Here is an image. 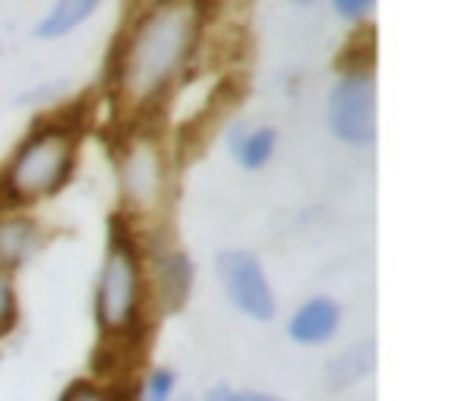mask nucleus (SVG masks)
Wrapping results in <instances>:
<instances>
[{
    "label": "nucleus",
    "mask_w": 461,
    "mask_h": 401,
    "mask_svg": "<svg viewBox=\"0 0 461 401\" xmlns=\"http://www.w3.org/2000/svg\"><path fill=\"white\" fill-rule=\"evenodd\" d=\"M196 29L199 7L193 4H161L149 10V16L133 26L130 41L117 45V58L111 60L121 89L133 102L158 96L196 45Z\"/></svg>",
    "instance_id": "obj_1"
},
{
    "label": "nucleus",
    "mask_w": 461,
    "mask_h": 401,
    "mask_svg": "<svg viewBox=\"0 0 461 401\" xmlns=\"http://www.w3.org/2000/svg\"><path fill=\"white\" fill-rule=\"evenodd\" d=\"M73 165V140L67 130L51 127L29 136L26 146L16 152L10 165L7 184L20 199H35L54 193L67 180Z\"/></svg>",
    "instance_id": "obj_2"
},
{
    "label": "nucleus",
    "mask_w": 461,
    "mask_h": 401,
    "mask_svg": "<svg viewBox=\"0 0 461 401\" xmlns=\"http://www.w3.org/2000/svg\"><path fill=\"white\" fill-rule=\"evenodd\" d=\"M136 306H140V262H136L133 247L114 228V241H111L102 281H98V319L104 332L121 335L133 329Z\"/></svg>",
    "instance_id": "obj_3"
},
{
    "label": "nucleus",
    "mask_w": 461,
    "mask_h": 401,
    "mask_svg": "<svg viewBox=\"0 0 461 401\" xmlns=\"http://www.w3.org/2000/svg\"><path fill=\"white\" fill-rule=\"evenodd\" d=\"M329 127L348 146H366L376 133V86L370 73H351L329 96Z\"/></svg>",
    "instance_id": "obj_4"
},
{
    "label": "nucleus",
    "mask_w": 461,
    "mask_h": 401,
    "mask_svg": "<svg viewBox=\"0 0 461 401\" xmlns=\"http://www.w3.org/2000/svg\"><path fill=\"white\" fill-rule=\"evenodd\" d=\"M218 278H221L230 304L238 306L240 313L259 319V323H269L276 316V300H272L269 281H266L263 266H259L253 253H244V250L221 253L218 256Z\"/></svg>",
    "instance_id": "obj_5"
},
{
    "label": "nucleus",
    "mask_w": 461,
    "mask_h": 401,
    "mask_svg": "<svg viewBox=\"0 0 461 401\" xmlns=\"http://www.w3.org/2000/svg\"><path fill=\"white\" fill-rule=\"evenodd\" d=\"M161 152L155 140L142 136L127 149L121 161V184L123 196L133 209H152L161 196Z\"/></svg>",
    "instance_id": "obj_6"
},
{
    "label": "nucleus",
    "mask_w": 461,
    "mask_h": 401,
    "mask_svg": "<svg viewBox=\"0 0 461 401\" xmlns=\"http://www.w3.org/2000/svg\"><path fill=\"white\" fill-rule=\"evenodd\" d=\"M339 329V306L329 297H313L291 316V338L301 344H322Z\"/></svg>",
    "instance_id": "obj_7"
},
{
    "label": "nucleus",
    "mask_w": 461,
    "mask_h": 401,
    "mask_svg": "<svg viewBox=\"0 0 461 401\" xmlns=\"http://www.w3.org/2000/svg\"><path fill=\"white\" fill-rule=\"evenodd\" d=\"M155 278H158V297L167 310H177L186 300L193 281V266L184 253H167L155 262Z\"/></svg>",
    "instance_id": "obj_8"
},
{
    "label": "nucleus",
    "mask_w": 461,
    "mask_h": 401,
    "mask_svg": "<svg viewBox=\"0 0 461 401\" xmlns=\"http://www.w3.org/2000/svg\"><path fill=\"white\" fill-rule=\"evenodd\" d=\"M35 243H39V231L29 218H7L0 222V266H20L32 256Z\"/></svg>",
    "instance_id": "obj_9"
},
{
    "label": "nucleus",
    "mask_w": 461,
    "mask_h": 401,
    "mask_svg": "<svg viewBox=\"0 0 461 401\" xmlns=\"http://www.w3.org/2000/svg\"><path fill=\"white\" fill-rule=\"evenodd\" d=\"M276 140L278 136L272 127H263V130L238 127L234 142H230V152H234V159H238L247 171H257V168H263L266 161L272 159V152H276Z\"/></svg>",
    "instance_id": "obj_10"
},
{
    "label": "nucleus",
    "mask_w": 461,
    "mask_h": 401,
    "mask_svg": "<svg viewBox=\"0 0 461 401\" xmlns=\"http://www.w3.org/2000/svg\"><path fill=\"white\" fill-rule=\"evenodd\" d=\"M92 10H95V0H70V4H58V7L39 23L35 35H39V39H60V35H67L70 29H77Z\"/></svg>",
    "instance_id": "obj_11"
},
{
    "label": "nucleus",
    "mask_w": 461,
    "mask_h": 401,
    "mask_svg": "<svg viewBox=\"0 0 461 401\" xmlns=\"http://www.w3.org/2000/svg\"><path fill=\"white\" fill-rule=\"evenodd\" d=\"M360 357V348H354V351H348L345 357H339V360H332V376H329V382L332 386H345V382H351V379H357L360 373H364V367L366 363L364 360H357Z\"/></svg>",
    "instance_id": "obj_12"
},
{
    "label": "nucleus",
    "mask_w": 461,
    "mask_h": 401,
    "mask_svg": "<svg viewBox=\"0 0 461 401\" xmlns=\"http://www.w3.org/2000/svg\"><path fill=\"white\" fill-rule=\"evenodd\" d=\"M174 392V373L171 369H155L146 382V398L142 401H171Z\"/></svg>",
    "instance_id": "obj_13"
},
{
    "label": "nucleus",
    "mask_w": 461,
    "mask_h": 401,
    "mask_svg": "<svg viewBox=\"0 0 461 401\" xmlns=\"http://www.w3.org/2000/svg\"><path fill=\"white\" fill-rule=\"evenodd\" d=\"M16 304H14V285H10V275L0 272V332H7L14 325Z\"/></svg>",
    "instance_id": "obj_14"
},
{
    "label": "nucleus",
    "mask_w": 461,
    "mask_h": 401,
    "mask_svg": "<svg viewBox=\"0 0 461 401\" xmlns=\"http://www.w3.org/2000/svg\"><path fill=\"white\" fill-rule=\"evenodd\" d=\"M203 401H282L276 395H259V392H234L228 386H215L205 392Z\"/></svg>",
    "instance_id": "obj_15"
},
{
    "label": "nucleus",
    "mask_w": 461,
    "mask_h": 401,
    "mask_svg": "<svg viewBox=\"0 0 461 401\" xmlns=\"http://www.w3.org/2000/svg\"><path fill=\"white\" fill-rule=\"evenodd\" d=\"M332 10L339 16H345V20H360L364 14H370L373 4H370V0H335Z\"/></svg>",
    "instance_id": "obj_16"
},
{
    "label": "nucleus",
    "mask_w": 461,
    "mask_h": 401,
    "mask_svg": "<svg viewBox=\"0 0 461 401\" xmlns=\"http://www.w3.org/2000/svg\"><path fill=\"white\" fill-rule=\"evenodd\" d=\"M64 401H108V398H104V392H98L95 386H89V382H77V386L67 388Z\"/></svg>",
    "instance_id": "obj_17"
},
{
    "label": "nucleus",
    "mask_w": 461,
    "mask_h": 401,
    "mask_svg": "<svg viewBox=\"0 0 461 401\" xmlns=\"http://www.w3.org/2000/svg\"><path fill=\"white\" fill-rule=\"evenodd\" d=\"M16 203H23L20 196H16V190L7 184V178L0 180V212H7V209H14Z\"/></svg>",
    "instance_id": "obj_18"
}]
</instances>
